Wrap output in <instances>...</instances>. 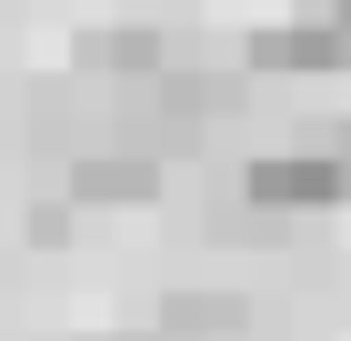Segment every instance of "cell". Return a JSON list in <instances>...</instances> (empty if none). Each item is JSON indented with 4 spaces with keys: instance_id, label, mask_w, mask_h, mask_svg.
<instances>
[{
    "instance_id": "cell-1",
    "label": "cell",
    "mask_w": 351,
    "mask_h": 341,
    "mask_svg": "<svg viewBox=\"0 0 351 341\" xmlns=\"http://www.w3.org/2000/svg\"><path fill=\"white\" fill-rule=\"evenodd\" d=\"M241 201L251 211H341L351 201V121L291 141V151H261L241 171Z\"/></svg>"
},
{
    "instance_id": "cell-2",
    "label": "cell",
    "mask_w": 351,
    "mask_h": 341,
    "mask_svg": "<svg viewBox=\"0 0 351 341\" xmlns=\"http://www.w3.org/2000/svg\"><path fill=\"white\" fill-rule=\"evenodd\" d=\"M251 71H351V0H301L251 40Z\"/></svg>"
},
{
    "instance_id": "cell-3",
    "label": "cell",
    "mask_w": 351,
    "mask_h": 341,
    "mask_svg": "<svg viewBox=\"0 0 351 341\" xmlns=\"http://www.w3.org/2000/svg\"><path fill=\"white\" fill-rule=\"evenodd\" d=\"M151 191H161L151 151H81L71 161V201L81 211H121V201H151Z\"/></svg>"
},
{
    "instance_id": "cell-4",
    "label": "cell",
    "mask_w": 351,
    "mask_h": 341,
    "mask_svg": "<svg viewBox=\"0 0 351 341\" xmlns=\"http://www.w3.org/2000/svg\"><path fill=\"white\" fill-rule=\"evenodd\" d=\"M161 331L171 341H231V331H251V301H241V291H171V301H161Z\"/></svg>"
},
{
    "instance_id": "cell-5",
    "label": "cell",
    "mask_w": 351,
    "mask_h": 341,
    "mask_svg": "<svg viewBox=\"0 0 351 341\" xmlns=\"http://www.w3.org/2000/svg\"><path fill=\"white\" fill-rule=\"evenodd\" d=\"M81 71H141V80H161L171 71V51H161V30H141V21H121V30H81Z\"/></svg>"
},
{
    "instance_id": "cell-6",
    "label": "cell",
    "mask_w": 351,
    "mask_h": 341,
    "mask_svg": "<svg viewBox=\"0 0 351 341\" xmlns=\"http://www.w3.org/2000/svg\"><path fill=\"white\" fill-rule=\"evenodd\" d=\"M90 341H151V331H90Z\"/></svg>"
}]
</instances>
